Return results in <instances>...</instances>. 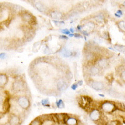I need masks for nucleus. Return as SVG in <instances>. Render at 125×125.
Segmentation results:
<instances>
[{"label":"nucleus","instance_id":"nucleus-1","mask_svg":"<svg viewBox=\"0 0 125 125\" xmlns=\"http://www.w3.org/2000/svg\"><path fill=\"white\" fill-rule=\"evenodd\" d=\"M101 109L103 111L106 113H111L114 112L117 109L116 106L115 104L113 102L111 101H104L102 103L101 106Z\"/></svg>","mask_w":125,"mask_h":125},{"label":"nucleus","instance_id":"nucleus-2","mask_svg":"<svg viewBox=\"0 0 125 125\" xmlns=\"http://www.w3.org/2000/svg\"><path fill=\"white\" fill-rule=\"evenodd\" d=\"M102 113L99 109H92L90 113V118L91 121L96 123H99L102 121Z\"/></svg>","mask_w":125,"mask_h":125},{"label":"nucleus","instance_id":"nucleus-3","mask_svg":"<svg viewBox=\"0 0 125 125\" xmlns=\"http://www.w3.org/2000/svg\"><path fill=\"white\" fill-rule=\"evenodd\" d=\"M17 103L22 109H28L30 106V102L28 98L26 96H20L17 100Z\"/></svg>","mask_w":125,"mask_h":125},{"label":"nucleus","instance_id":"nucleus-4","mask_svg":"<svg viewBox=\"0 0 125 125\" xmlns=\"http://www.w3.org/2000/svg\"><path fill=\"white\" fill-rule=\"evenodd\" d=\"M22 19L24 21L31 24H34L36 23L35 17L28 12H22Z\"/></svg>","mask_w":125,"mask_h":125},{"label":"nucleus","instance_id":"nucleus-5","mask_svg":"<svg viewBox=\"0 0 125 125\" xmlns=\"http://www.w3.org/2000/svg\"><path fill=\"white\" fill-rule=\"evenodd\" d=\"M56 86L58 90L60 92H62L67 90V88L68 87V84L67 83V81L65 79L60 78L57 81Z\"/></svg>","mask_w":125,"mask_h":125},{"label":"nucleus","instance_id":"nucleus-6","mask_svg":"<svg viewBox=\"0 0 125 125\" xmlns=\"http://www.w3.org/2000/svg\"><path fill=\"white\" fill-rule=\"evenodd\" d=\"M12 89L14 92H20L24 89V83L22 80H17L13 84Z\"/></svg>","mask_w":125,"mask_h":125},{"label":"nucleus","instance_id":"nucleus-7","mask_svg":"<svg viewBox=\"0 0 125 125\" xmlns=\"http://www.w3.org/2000/svg\"><path fill=\"white\" fill-rule=\"evenodd\" d=\"M63 122L66 125H78L79 124L78 119L74 118V117L69 116L68 115H67V114H66L65 116H64Z\"/></svg>","mask_w":125,"mask_h":125},{"label":"nucleus","instance_id":"nucleus-8","mask_svg":"<svg viewBox=\"0 0 125 125\" xmlns=\"http://www.w3.org/2000/svg\"><path fill=\"white\" fill-rule=\"evenodd\" d=\"M8 123L10 124V125H20L21 123V118L19 116L13 114L10 117Z\"/></svg>","mask_w":125,"mask_h":125},{"label":"nucleus","instance_id":"nucleus-9","mask_svg":"<svg viewBox=\"0 0 125 125\" xmlns=\"http://www.w3.org/2000/svg\"><path fill=\"white\" fill-rule=\"evenodd\" d=\"M91 86L93 89L96 90V91L102 90L104 88V85L103 83L97 81H93L91 83Z\"/></svg>","mask_w":125,"mask_h":125},{"label":"nucleus","instance_id":"nucleus-10","mask_svg":"<svg viewBox=\"0 0 125 125\" xmlns=\"http://www.w3.org/2000/svg\"><path fill=\"white\" fill-rule=\"evenodd\" d=\"M108 64H109V62H108V60L105 58H101L100 59H98L97 61V65L99 68H106Z\"/></svg>","mask_w":125,"mask_h":125},{"label":"nucleus","instance_id":"nucleus-11","mask_svg":"<svg viewBox=\"0 0 125 125\" xmlns=\"http://www.w3.org/2000/svg\"><path fill=\"white\" fill-rule=\"evenodd\" d=\"M60 54L63 57H66V58H68V57H70L73 56V52L71 51V50H70L69 49H67L66 48L64 47L61 49V51H60Z\"/></svg>","mask_w":125,"mask_h":125},{"label":"nucleus","instance_id":"nucleus-12","mask_svg":"<svg viewBox=\"0 0 125 125\" xmlns=\"http://www.w3.org/2000/svg\"><path fill=\"white\" fill-rule=\"evenodd\" d=\"M8 81V78L6 74L0 73V88H3L7 84Z\"/></svg>","mask_w":125,"mask_h":125},{"label":"nucleus","instance_id":"nucleus-13","mask_svg":"<svg viewBox=\"0 0 125 125\" xmlns=\"http://www.w3.org/2000/svg\"><path fill=\"white\" fill-rule=\"evenodd\" d=\"M50 16L53 19L56 20H60L63 17V14L62 13L58 11H53L50 13Z\"/></svg>","mask_w":125,"mask_h":125},{"label":"nucleus","instance_id":"nucleus-14","mask_svg":"<svg viewBox=\"0 0 125 125\" xmlns=\"http://www.w3.org/2000/svg\"><path fill=\"white\" fill-rule=\"evenodd\" d=\"M11 108L10 103V98L7 97L3 102V109L4 113H7L9 111V109Z\"/></svg>","mask_w":125,"mask_h":125},{"label":"nucleus","instance_id":"nucleus-15","mask_svg":"<svg viewBox=\"0 0 125 125\" xmlns=\"http://www.w3.org/2000/svg\"><path fill=\"white\" fill-rule=\"evenodd\" d=\"M35 7L39 11L42 12V13H44L46 11V7L44 6L43 3H41V2H36L35 3Z\"/></svg>","mask_w":125,"mask_h":125},{"label":"nucleus","instance_id":"nucleus-16","mask_svg":"<svg viewBox=\"0 0 125 125\" xmlns=\"http://www.w3.org/2000/svg\"><path fill=\"white\" fill-rule=\"evenodd\" d=\"M89 71H90L89 73H90V74H92V75H96V74H98V73H100V68H99L98 66L93 65L90 68V70H89Z\"/></svg>","mask_w":125,"mask_h":125},{"label":"nucleus","instance_id":"nucleus-17","mask_svg":"<svg viewBox=\"0 0 125 125\" xmlns=\"http://www.w3.org/2000/svg\"><path fill=\"white\" fill-rule=\"evenodd\" d=\"M109 92V94L111 96V97H113L115 98H119L120 96V94L118 92H117L116 91H115L113 89H110V90L108 91Z\"/></svg>","mask_w":125,"mask_h":125},{"label":"nucleus","instance_id":"nucleus-18","mask_svg":"<svg viewBox=\"0 0 125 125\" xmlns=\"http://www.w3.org/2000/svg\"><path fill=\"white\" fill-rule=\"evenodd\" d=\"M113 50H115V51L121 52V53H124L125 52V46L122 45H119V44H116V45L113 46Z\"/></svg>","mask_w":125,"mask_h":125},{"label":"nucleus","instance_id":"nucleus-19","mask_svg":"<svg viewBox=\"0 0 125 125\" xmlns=\"http://www.w3.org/2000/svg\"><path fill=\"white\" fill-rule=\"evenodd\" d=\"M84 27L86 28V30H84V31H87L88 33L89 31H92L94 28V24L93 22H89L84 25Z\"/></svg>","mask_w":125,"mask_h":125},{"label":"nucleus","instance_id":"nucleus-20","mask_svg":"<svg viewBox=\"0 0 125 125\" xmlns=\"http://www.w3.org/2000/svg\"><path fill=\"white\" fill-rule=\"evenodd\" d=\"M43 121L40 118H36L30 123V125H42Z\"/></svg>","mask_w":125,"mask_h":125},{"label":"nucleus","instance_id":"nucleus-21","mask_svg":"<svg viewBox=\"0 0 125 125\" xmlns=\"http://www.w3.org/2000/svg\"><path fill=\"white\" fill-rule=\"evenodd\" d=\"M118 26L119 29L121 31H122L123 32H125V23L124 21H121L118 23Z\"/></svg>","mask_w":125,"mask_h":125},{"label":"nucleus","instance_id":"nucleus-22","mask_svg":"<svg viewBox=\"0 0 125 125\" xmlns=\"http://www.w3.org/2000/svg\"><path fill=\"white\" fill-rule=\"evenodd\" d=\"M120 125V122L118 120H111V121H107L104 125Z\"/></svg>","mask_w":125,"mask_h":125},{"label":"nucleus","instance_id":"nucleus-23","mask_svg":"<svg viewBox=\"0 0 125 125\" xmlns=\"http://www.w3.org/2000/svg\"><path fill=\"white\" fill-rule=\"evenodd\" d=\"M56 106L58 108H64L65 107V105H64V103L63 102L62 100H59L56 103Z\"/></svg>","mask_w":125,"mask_h":125},{"label":"nucleus","instance_id":"nucleus-24","mask_svg":"<svg viewBox=\"0 0 125 125\" xmlns=\"http://www.w3.org/2000/svg\"><path fill=\"white\" fill-rule=\"evenodd\" d=\"M41 104L44 106L46 107H50V101L48 99H43L41 101Z\"/></svg>","mask_w":125,"mask_h":125},{"label":"nucleus","instance_id":"nucleus-25","mask_svg":"<svg viewBox=\"0 0 125 125\" xmlns=\"http://www.w3.org/2000/svg\"><path fill=\"white\" fill-rule=\"evenodd\" d=\"M65 77H66V79L67 80H68V81H70L71 80L73 79V73L71 72V71H66V74H65Z\"/></svg>","mask_w":125,"mask_h":125},{"label":"nucleus","instance_id":"nucleus-26","mask_svg":"<svg viewBox=\"0 0 125 125\" xmlns=\"http://www.w3.org/2000/svg\"><path fill=\"white\" fill-rule=\"evenodd\" d=\"M106 79L108 80V81L109 82H111V81L113 80V75L112 74H108L106 76Z\"/></svg>","mask_w":125,"mask_h":125},{"label":"nucleus","instance_id":"nucleus-27","mask_svg":"<svg viewBox=\"0 0 125 125\" xmlns=\"http://www.w3.org/2000/svg\"><path fill=\"white\" fill-rule=\"evenodd\" d=\"M61 32H62L63 34H68V35H69L70 34V31L68 29H62V30H61Z\"/></svg>","mask_w":125,"mask_h":125},{"label":"nucleus","instance_id":"nucleus-28","mask_svg":"<svg viewBox=\"0 0 125 125\" xmlns=\"http://www.w3.org/2000/svg\"><path fill=\"white\" fill-rule=\"evenodd\" d=\"M102 36L103 38L106 39V40L109 39V33H108V32H104V33L103 34Z\"/></svg>","mask_w":125,"mask_h":125},{"label":"nucleus","instance_id":"nucleus-29","mask_svg":"<svg viewBox=\"0 0 125 125\" xmlns=\"http://www.w3.org/2000/svg\"><path fill=\"white\" fill-rule=\"evenodd\" d=\"M120 77H121V79H122V80H123L124 82H125V70H123V71L122 72H121V73H120Z\"/></svg>","mask_w":125,"mask_h":125},{"label":"nucleus","instance_id":"nucleus-30","mask_svg":"<svg viewBox=\"0 0 125 125\" xmlns=\"http://www.w3.org/2000/svg\"><path fill=\"white\" fill-rule=\"evenodd\" d=\"M54 21V23H55V24H58V25H62V24H64V23L63 21H56V20H54L53 21Z\"/></svg>","mask_w":125,"mask_h":125},{"label":"nucleus","instance_id":"nucleus-31","mask_svg":"<svg viewBox=\"0 0 125 125\" xmlns=\"http://www.w3.org/2000/svg\"><path fill=\"white\" fill-rule=\"evenodd\" d=\"M6 53H1L0 54V59L1 60H4L6 58Z\"/></svg>","mask_w":125,"mask_h":125},{"label":"nucleus","instance_id":"nucleus-32","mask_svg":"<svg viewBox=\"0 0 125 125\" xmlns=\"http://www.w3.org/2000/svg\"><path fill=\"white\" fill-rule=\"evenodd\" d=\"M78 84H76V83H74V84H73V85L71 86V89H72L73 90H76V88H78Z\"/></svg>","mask_w":125,"mask_h":125},{"label":"nucleus","instance_id":"nucleus-33","mask_svg":"<svg viewBox=\"0 0 125 125\" xmlns=\"http://www.w3.org/2000/svg\"><path fill=\"white\" fill-rule=\"evenodd\" d=\"M60 38L62 39V40H68V38L66 36L61 35V36H60Z\"/></svg>","mask_w":125,"mask_h":125},{"label":"nucleus","instance_id":"nucleus-34","mask_svg":"<svg viewBox=\"0 0 125 125\" xmlns=\"http://www.w3.org/2000/svg\"><path fill=\"white\" fill-rule=\"evenodd\" d=\"M74 36L75 38H83L82 36H81V34H79V33H76V34H74Z\"/></svg>","mask_w":125,"mask_h":125},{"label":"nucleus","instance_id":"nucleus-35","mask_svg":"<svg viewBox=\"0 0 125 125\" xmlns=\"http://www.w3.org/2000/svg\"><path fill=\"white\" fill-rule=\"evenodd\" d=\"M116 14H118V15H119V16H121L123 14V11H121V10H118V11H117Z\"/></svg>","mask_w":125,"mask_h":125},{"label":"nucleus","instance_id":"nucleus-36","mask_svg":"<svg viewBox=\"0 0 125 125\" xmlns=\"http://www.w3.org/2000/svg\"><path fill=\"white\" fill-rule=\"evenodd\" d=\"M82 33H83V34H84V35H85V36H88V35H89V33H88V32H87V31H84V30H83V31H82Z\"/></svg>","mask_w":125,"mask_h":125},{"label":"nucleus","instance_id":"nucleus-37","mask_svg":"<svg viewBox=\"0 0 125 125\" xmlns=\"http://www.w3.org/2000/svg\"><path fill=\"white\" fill-rule=\"evenodd\" d=\"M76 84H78V86H81L83 84V81L80 80V81H78V83H77Z\"/></svg>","mask_w":125,"mask_h":125},{"label":"nucleus","instance_id":"nucleus-38","mask_svg":"<svg viewBox=\"0 0 125 125\" xmlns=\"http://www.w3.org/2000/svg\"><path fill=\"white\" fill-rule=\"evenodd\" d=\"M69 31H70V33H71L72 34H73V33H74V28H71Z\"/></svg>","mask_w":125,"mask_h":125},{"label":"nucleus","instance_id":"nucleus-39","mask_svg":"<svg viewBox=\"0 0 125 125\" xmlns=\"http://www.w3.org/2000/svg\"><path fill=\"white\" fill-rule=\"evenodd\" d=\"M81 30V26L80 25H78V26H77V30H78V31H80Z\"/></svg>","mask_w":125,"mask_h":125},{"label":"nucleus","instance_id":"nucleus-40","mask_svg":"<svg viewBox=\"0 0 125 125\" xmlns=\"http://www.w3.org/2000/svg\"><path fill=\"white\" fill-rule=\"evenodd\" d=\"M115 15L116 16V17H118V18H120V17H121V16L118 15V14H117L116 13H115Z\"/></svg>","mask_w":125,"mask_h":125},{"label":"nucleus","instance_id":"nucleus-41","mask_svg":"<svg viewBox=\"0 0 125 125\" xmlns=\"http://www.w3.org/2000/svg\"><path fill=\"white\" fill-rule=\"evenodd\" d=\"M69 36L70 37H73V36H74V34H69Z\"/></svg>","mask_w":125,"mask_h":125},{"label":"nucleus","instance_id":"nucleus-42","mask_svg":"<svg viewBox=\"0 0 125 125\" xmlns=\"http://www.w3.org/2000/svg\"><path fill=\"white\" fill-rule=\"evenodd\" d=\"M99 95L101 97H104V95H103V94H99Z\"/></svg>","mask_w":125,"mask_h":125},{"label":"nucleus","instance_id":"nucleus-43","mask_svg":"<svg viewBox=\"0 0 125 125\" xmlns=\"http://www.w3.org/2000/svg\"><path fill=\"white\" fill-rule=\"evenodd\" d=\"M0 118H1V116H0Z\"/></svg>","mask_w":125,"mask_h":125}]
</instances>
